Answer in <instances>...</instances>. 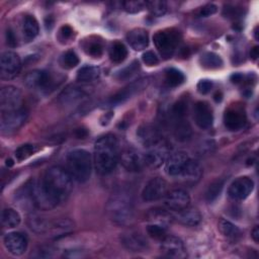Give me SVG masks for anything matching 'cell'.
I'll use <instances>...</instances> for the list:
<instances>
[{"instance_id":"obj_14","label":"cell","mask_w":259,"mask_h":259,"mask_svg":"<svg viewBox=\"0 0 259 259\" xmlns=\"http://www.w3.org/2000/svg\"><path fill=\"white\" fill-rule=\"evenodd\" d=\"M119 161L122 167L130 172L142 171L146 166L144 155L135 149H126L119 155Z\"/></svg>"},{"instance_id":"obj_36","label":"cell","mask_w":259,"mask_h":259,"mask_svg":"<svg viewBox=\"0 0 259 259\" xmlns=\"http://www.w3.org/2000/svg\"><path fill=\"white\" fill-rule=\"evenodd\" d=\"M185 77L181 71L175 68H169L165 71V82L169 87H176L183 83Z\"/></svg>"},{"instance_id":"obj_29","label":"cell","mask_w":259,"mask_h":259,"mask_svg":"<svg viewBox=\"0 0 259 259\" xmlns=\"http://www.w3.org/2000/svg\"><path fill=\"white\" fill-rule=\"evenodd\" d=\"M100 68L96 66H84L77 72V80L81 83H89L97 80L100 76Z\"/></svg>"},{"instance_id":"obj_41","label":"cell","mask_w":259,"mask_h":259,"mask_svg":"<svg viewBox=\"0 0 259 259\" xmlns=\"http://www.w3.org/2000/svg\"><path fill=\"white\" fill-rule=\"evenodd\" d=\"M37 150H38V148L35 145L24 144L16 149L15 157L18 161H23V160L27 159L28 157H30L31 155H33L34 153H36Z\"/></svg>"},{"instance_id":"obj_37","label":"cell","mask_w":259,"mask_h":259,"mask_svg":"<svg viewBox=\"0 0 259 259\" xmlns=\"http://www.w3.org/2000/svg\"><path fill=\"white\" fill-rule=\"evenodd\" d=\"M139 70H140L139 62L133 61L130 65H127L126 67L117 71L114 75V78L118 81H125V80L132 78L136 73H138Z\"/></svg>"},{"instance_id":"obj_13","label":"cell","mask_w":259,"mask_h":259,"mask_svg":"<svg viewBox=\"0 0 259 259\" xmlns=\"http://www.w3.org/2000/svg\"><path fill=\"white\" fill-rule=\"evenodd\" d=\"M161 252L171 258L186 257V248L182 240L175 236H166L161 241Z\"/></svg>"},{"instance_id":"obj_33","label":"cell","mask_w":259,"mask_h":259,"mask_svg":"<svg viewBox=\"0 0 259 259\" xmlns=\"http://www.w3.org/2000/svg\"><path fill=\"white\" fill-rule=\"evenodd\" d=\"M27 224H28L29 228L34 233H37V234L48 233L52 228V225L49 223V221H47L46 219H44L39 215H36V214L29 217L27 220Z\"/></svg>"},{"instance_id":"obj_50","label":"cell","mask_w":259,"mask_h":259,"mask_svg":"<svg viewBox=\"0 0 259 259\" xmlns=\"http://www.w3.org/2000/svg\"><path fill=\"white\" fill-rule=\"evenodd\" d=\"M243 79H244V76L240 73H236V74L232 75V77H231V80L233 83H240L243 81Z\"/></svg>"},{"instance_id":"obj_27","label":"cell","mask_w":259,"mask_h":259,"mask_svg":"<svg viewBox=\"0 0 259 259\" xmlns=\"http://www.w3.org/2000/svg\"><path fill=\"white\" fill-rule=\"evenodd\" d=\"M147 218L151 224H157L166 228L173 222L174 219L170 211L161 207H154L149 209L147 212Z\"/></svg>"},{"instance_id":"obj_4","label":"cell","mask_w":259,"mask_h":259,"mask_svg":"<svg viewBox=\"0 0 259 259\" xmlns=\"http://www.w3.org/2000/svg\"><path fill=\"white\" fill-rule=\"evenodd\" d=\"M92 157L84 149H75L66 157V170L71 177L78 182H86L92 172Z\"/></svg>"},{"instance_id":"obj_9","label":"cell","mask_w":259,"mask_h":259,"mask_svg":"<svg viewBox=\"0 0 259 259\" xmlns=\"http://www.w3.org/2000/svg\"><path fill=\"white\" fill-rule=\"evenodd\" d=\"M21 62L19 56L11 51H6L0 57V76L2 79H12L20 71Z\"/></svg>"},{"instance_id":"obj_18","label":"cell","mask_w":259,"mask_h":259,"mask_svg":"<svg viewBox=\"0 0 259 259\" xmlns=\"http://www.w3.org/2000/svg\"><path fill=\"white\" fill-rule=\"evenodd\" d=\"M148 152L144 155V160L146 166H149L151 168H158L163 163H165L167 159L168 149L165 144L158 143L157 145L148 148Z\"/></svg>"},{"instance_id":"obj_16","label":"cell","mask_w":259,"mask_h":259,"mask_svg":"<svg viewBox=\"0 0 259 259\" xmlns=\"http://www.w3.org/2000/svg\"><path fill=\"white\" fill-rule=\"evenodd\" d=\"M193 118L198 127L202 130L209 128L213 122V114L210 105L205 101L196 102L193 108Z\"/></svg>"},{"instance_id":"obj_54","label":"cell","mask_w":259,"mask_h":259,"mask_svg":"<svg viewBox=\"0 0 259 259\" xmlns=\"http://www.w3.org/2000/svg\"><path fill=\"white\" fill-rule=\"evenodd\" d=\"M257 29H258V26H256L255 29H254V36H255V39H258V32H257Z\"/></svg>"},{"instance_id":"obj_1","label":"cell","mask_w":259,"mask_h":259,"mask_svg":"<svg viewBox=\"0 0 259 259\" xmlns=\"http://www.w3.org/2000/svg\"><path fill=\"white\" fill-rule=\"evenodd\" d=\"M118 142L114 135L106 134L98 138L94 144L93 163L101 175L111 173L119 160Z\"/></svg>"},{"instance_id":"obj_25","label":"cell","mask_w":259,"mask_h":259,"mask_svg":"<svg viewBox=\"0 0 259 259\" xmlns=\"http://www.w3.org/2000/svg\"><path fill=\"white\" fill-rule=\"evenodd\" d=\"M202 176V168L199 163L191 158L186 163L184 169L178 177H181L184 182L188 184H195Z\"/></svg>"},{"instance_id":"obj_51","label":"cell","mask_w":259,"mask_h":259,"mask_svg":"<svg viewBox=\"0 0 259 259\" xmlns=\"http://www.w3.org/2000/svg\"><path fill=\"white\" fill-rule=\"evenodd\" d=\"M258 55H259V53H258V47L252 48L251 51H250V58H251L252 60H257Z\"/></svg>"},{"instance_id":"obj_53","label":"cell","mask_w":259,"mask_h":259,"mask_svg":"<svg viewBox=\"0 0 259 259\" xmlns=\"http://www.w3.org/2000/svg\"><path fill=\"white\" fill-rule=\"evenodd\" d=\"M214 100H215L217 102H219V101L222 100V93H221V92H217V93L214 94Z\"/></svg>"},{"instance_id":"obj_55","label":"cell","mask_w":259,"mask_h":259,"mask_svg":"<svg viewBox=\"0 0 259 259\" xmlns=\"http://www.w3.org/2000/svg\"><path fill=\"white\" fill-rule=\"evenodd\" d=\"M6 165H7V166H12V165H13V161H12L11 159H9V160L7 159V160H6Z\"/></svg>"},{"instance_id":"obj_15","label":"cell","mask_w":259,"mask_h":259,"mask_svg":"<svg viewBox=\"0 0 259 259\" xmlns=\"http://www.w3.org/2000/svg\"><path fill=\"white\" fill-rule=\"evenodd\" d=\"M3 244L10 254L20 256L26 251L27 239L22 233L11 232L4 236Z\"/></svg>"},{"instance_id":"obj_5","label":"cell","mask_w":259,"mask_h":259,"mask_svg":"<svg viewBox=\"0 0 259 259\" xmlns=\"http://www.w3.org/2000/svg\"><path fill=\"white\" fill-rule=\"evenodd\" d=\"M153 40L160 55L164 59H169L173 56L180 41V33L175 28L158 30L154 34Z\"/></svg>"},{"instance_id":"obj_2","label":"cell","mask_w":259,"mask_h":259,"mask_svg":"<svg viewBox=\"0 0 259 259\" xmlns=\"http://www.w3.org/2000/svg\"><path fill=\"white\" fill-rule=\"evenodd\" d=\"M40 181L45 189L58 203L66 200L73 189V178L66 169L59 166L49 168Z\"/></svg>"},{"instance_id":"obj_22","label":"cell","mask_w":259,"mask_h":259,"mask_svg":"<svg viewBox=\"0 0 259 259\" xmlns=\"http://www.w3.org/2000/svg\"><path fill=\"white\" fill-rule=\"evenodd\" d=\"M137 137L139 141L147 148L153 147L161 142L159 132L155 126L149 123H144L138 128Z\"/></svg>"},{"instance_id":"obj_7","label":"cell","mask_w":259,"mask_h":259,"mask_svg":"<svg viewBox=\"0 0 259 259\" xmlns=\"http://www.w3.org/2000/svg\"><path fill=\"white\" fill-rule=\"evenodd\" d=\"M150 82H151V79L149 77L140 78V79L132 82L124 88H122L120 91H118L114 95H112L109 98V100L107 101V103L109 104V106H114V105L123 103L124 101H126L127 99L133 97L134 95H136V94L142 92L144 89H146L149 86Z\"/></svg>"},{"instance_id":"obj_8","label":"cell","mask_w":259,"mask_h":259,"mask_svg":"<svg viewBox=\"0 0 259 259\" xmlns=\"http://www.w3.org/2000/svg\"><path fill=\"white\" fill-rule=\"evenodd\" d=\"M168 192V183L162 177H154L147 182L142 190V199L144 201H156L163 197Z\"/></svg>"},{"instance_id":"obj_49","label":"cell","mask_w":259,"mask_h":259,"mask_svg":"<svg viewBox=\"0 0 259 259\" xmlns=\"http://www.w3.org/2000/svg\"><path fill=\"white\" fill-rule=\"evenodd\" d=\"M6 40H7V45L9 47H15L17 45V41H16V37L13 33V31L11 29H7L6 31Z\"/></svg>"},{"instance_id":"obj_43","label":"cell","mask_w":259,"mask_h":259,"mask_svg":"<svg viewBox=\"0 0 259 259\" xmlns=\"http://www.w3.org/2000/svg\"><path fill=\"white\" fill-rule=\"evenodd\" d=\"M166 230H167L166 227H163V226H160L157 224H150L147 227L148 235L151 238H153L155 240H160V241H162L167 236Z\"/></svg>"},{"instance_id":"obj_28","label":"cell","mask_w":259,"mask_h":259,"mask_svg":"<svg viewBox=\"0 0 259 259\" xmlns=\"http://www.w3.org/2000/svg\"><path fill=\"white\" fill-rule=\"evenodd\" d=\"M21 31L23 35V39L25 41H31L39 31L38 22L32 15H26L22 20Z\"/></svg>"},{"instance_id":"obj_45","label":"cell","mask_w":259,"mask_h":259,"mask_svg":"<svg viewBox=\"0 0 259 259\" xmlns=\"http://www.w3.org/2000/svg\"><path fill=\"white\" fill-rule=\"evenodd\" d=\"M143 62L148 66H156L159 64V58L153 51H146L142 56Z\"/></svg>"},{"instance_id":"obj_40","label":"cell","mask_w":259,"mask_h":259,"mask_svg":"<svg viewBox=\"0 0 259 259\" xmlns=\"http://www.w3.org/2000/svg\"><path fill=\"white\" fill-rule=\"evenodd\" d=\"M146 8L149 10L150 14L155 17L163 16L167 12V3L165 1H147Z\"/></svg>"},{"instance_id":"obj_21","label":"cell","mask_w":259,"mask_h":259,"mask_svg":"<svg viewBox=\"0 0 259 259\" xmlns=\"http://www.w3.org/2000/svg\"><path fill=\"white\" fill-rule=\"evenodd\" d=\"M120 242L125 249L132 252H143L148 248L146 238L137 231H130L122 234Z\"/></svg>"},{"instance_id":"obj_6","label":"cell","mask_w":259,"mask_h":259,"mask_svg":"<svg viewBox=\"0 0 259 259\" xmlns=\"http://www.w3.org/2000/svg\"><path fill=\"white\" fill-rule=\"evenodd\" d=\"M27 118V111L21 107L15 110L1 112L0 127L2 134H12L20 128Z\"/></svg>"},{"instance_id":"obj_48","label":"cell","mask_w":259,"mask_h":259,"mask_svg":"<svg viewBox=\"0 0 259 259\" xmlns=\"http://www.w3.org/2000/svg\"><path fill=\"white\" fill-rule=\"evenodd\" d=\"M73 34V29L70 25H63L60 29V35L63 39H69Z\"/></svg>"},{"instance_id":"obj_11","label":"cell","mask_w":259,"mask_h":259,"mask_svg":"<svg viewBox=\"0 0 259 259\" xmlns=\"http://www.w3.org/2000/svg\"><path fill=\"white\" fill-rule=\"evenodd\" d=\"M254 188V182L247 176L234 180L228 189V194L233 200H243L247 198Z\"/></svg>"},{"instance_id":"obj_39","label":"cell","mask_w":259,"mask_h":259,"mask_svg":"<svg viewBox=\"0 0 259 259\" xmlns=\"http://www.w3.org/2000/svg\"><path fill=\"white\" fill-rule=\"evenodd\" d=\"M224 184H225V181L222 179H218V180L213 181L212 183H210V185L207 187V189L205 191L206 201H208V202L214 201L220 196V194L224 188Z\"/></svg>"},{"instance_id":"obj_19","label":"cell","mask_w":259,"mask_h":259,"mask_svg":"<svg viewBox=\"0 0 259 259\" xmlns=\"http://www.w3.org/2000/svg\"><path fill=\"white\" fill-rule=\"evenodd\" d=\"M166 206L174 211H179L190 204V196L183 189H173L165 195Z\"/></svg>"},{"instance_id":"obj_47","label":"cell","mask_w":259,"mask_h":259,"mask_svg":"<svg viewBox=\"0 0 259 259\" xmlns=\"http://www.w3.org/2000/svg\"><path fill=\"white\" fill-rule=\"evenodd\" d=\"M217 11H218L217 5H214V4H207V5L203 6V7L200 9L199 15L206 17V16H210V15L214 14Z\"/></svg>"},{"instance_id":"obj_35","label":"cell","mask_w":259,"mask_h":259,"mask_svg":"<svg viewBox=\"0 0 259 259\" xmlns=\"http://www.w3.org/2000/svg\"><path fill=\"white\" fill-rule=\"evenodd\" d=\"M127 57V50L120 41H114L109 49V58L115 64L121 63Z\"/></svg>"},{"instance_id":"obj_3","label":"cell","mask_w":259,"mask_h":259,"mask_svg":"<svg viewBox=\"0 0 259 259\" xmlns=\"http://www.w3.org/2000/svg\"><path fill=\"white\" fill-rule=\"evenodd\" d=\"M109 219L118 226H128L135 218V207L132 198L125 193L113 194L106 203Z\"/></svg>"},{"instance_id":"obj_42","label":"cell","mask_w":259,"mask_h":259,"mask_svg":"<svg viewBox=\"0 0 259 259\" xmlns=\"http://www.w3.org/2000/svg\"><path fill=\"white\" fill-rule=\"evenodd\" d=\"M60 64L65 69H72L79 64V58L73 51H67L60 60Z\"/></svg>"},{"instance_id":"obj_46","label":"cell","mask_w":259,"mask_h":259,"mask_svg":"<svg viewBox=\"0 0 259 259\" xmlns=\"http://www.w3.org/2000/svg\"><path fill=\"white\" fill-rule=\"evenodd\" d=\"M197 91L200 93V94H207L211 88H212V82L208 79H203V80H200L198 83H197Z\"/></svg>"},{"instance_id":"obj_31","label":"cell","mask_w":259,"mask_h":259,"mask_svg":"<svg viewBox=\"0 0 259 259\" xmlns=\"http://www.w3.org/2000/svg\"><path fill=\"white\" fill-rule=\"evenodd\" d=\"M218 226H219V230L222 233V235L228 239L238 240L242 235L240 229L237 226H235L233 223H231L225 219L220 220Z\"/></svg>"},{"instance_id":"obj_34","label":"cell","mask_w":259,"mask_h":259,"mask_svg":"<svg viewBox=\"0 0 259 259\" xmlns=\"http://www.w3.org/2000/svg\"><path fill=\"white\" fill-rule=\"evenodd\" d=\"M199 62L203 68L210 69V70L219 69L223 66L222 58L219 55L211 53V52H207V53H204L203 55H201Z\"/></svg>"},{"instance_id":"obj_23","label":"cell","mask_w":259,"mask_h":259,"mask_svg":"<svg viewBox=\"0 0 259 259\" xmlns=\"http://www.w3.org/2000/svg\"><path fill=\"white\" fill-rule=\"evenodd\" d=\"M86 96L87 93L84 89L76 86H70L62 91V93L59 95V102L64 106H72L80 102Z\"/></svg>"},{"instance_id":"obj_30","label":"cell","mask_w":259,"mask_h":259,"mask_svg":"<svg viewBox=\"0 0 259 259\" xmlns=\"http://www.w3.org/2000/svg\"><path fill=\"white\" fill-rule=\"evenodd\" d=\"M174 136L177 141L185 142L191 137V127L187 119H173Z\"/></svg>"},{"instance_id":"obj_12","label":"cell","mask_w":259,"mask_h":259,"mask_svg":"<svg viewBox=\"0 0 259 259\" xmlns=\"http://www.w3.org/2000/svg\"><path fill=\"white\" fill-rule=\"evenodd\" d=\"M189 159L190 157L184 151L173 152L165 161V172L171 177H178Z\"/></svg>"},{"instance_id":"obj_32","label":"cell","mask_w":259,"mask_h":259,"mask_svg":"<svg viewBox=\"0 0 259 259\" xmlns=\"http://www.w3.org/2000/svg\"><path fill=\"white\" fill-rule=\"evenodd\" d=\"M21 217L19 212L13 208H5L1 213V224L3 227L11 229L15 228L20 224Z\"/></svg>"},{"instance_id":"obj_10","label":"cell","mask_w":259,"mask_h":259,"mask_svg":"<svg viewBox=\"0 0 259 259\" xmlns=\"http://www.w3.org/2000/svg\"><path fill=\"white\" fill-rule=\"evenodd\" d=\"M22 94L21 91L14 86L8 85L2 87L0 91V108L1 112L11 111L21 108Z\"/></svg>"},{"instance_id":"obj_38","label":"cell","mask_w":259,"mask_h":259,"mask_svg":"<svg viewBox=\"0 0 259 259\" xmlns=\"http://www.w3.org/2000/svg\"><path fill=\"white\" fill-rule=\"evenodd\" d=\"M83 48H84V51L86 52V54L93 58H98L103 53L102 42L97 39L89 38L88 40H85Z\"/></svg>"},{"instance_id":"obj_44","label":"cell","mask_w":259,"mask_h":259,"mask_svg":"<svg viewBox=\"0 0 259 259\" xmlns=\"http://www.w3.org/2000/svg\"><path fill=\"white\" fill-rule=\"evenodd\" d=\"M146 2L147 1H140V0L124 1L121 3V6H122V9L127 13H138L146 8Z\"/></svg>"},{"instance_id":"obj_17","label":"cell","mask_w":259,"mask_h":259,"mask_svg":"<svg viewBox=\"0 0 259 259\" xmlns=\"http://www.w3.org/2000/svg\"><path fill=\"white\" fill-rule=\"evenodd\" d=\"M246 123V114L242 107L234 105L226 110L224 114V124L231 132L241 130Z\"/></svg>"},{"instance_id":"obj_26","label":"cell","mask_w":259,"mask_h":259,"mask_svg":"<svg viewBox=\"0 0 259 259\" xmlns=\"http://www.w3.org/2000/svg\"><path fill=\"white\" fill-rule=\"evenodd\" d=\"M177 214L175 219L182 225L187 227H195L201 222V214L200 212L193 207L187 206L179 211H176Z\"/></svg>"},{"instance_id":"obj_24","label":"cell","mask_w":259,"mask_h":259,"mask_svg":"<svg viewBox=\"0 0 259 259\" xmlns=\"http://www.w3.org/2000/svg\"><path fill=\"white\" fill-rule=\"evenodd\" d=\"M126 40L135 51H143L149 45V34L144 28H134L126 34Z\"/></svg>"},{"instance_id":"obj_20","label":"cell","mask_w":259,"mask_h":259,"mask_svg":"<svg viewBox=\"0 0 259 259\" xmlns=\"http://www.w3.org/2000/svg\"><path fill=\"white\" fill-rule=\"evenodd\" d=\"M25 85L30 89L45 90L50 87L52 78L50 73L42 70H33L27 73L24 77Z\"/></svg>"},{"instance_id":"obj_52","label":"cell","mask_w":259,"mask_h":259,"mask_svg":"<svg viewBox=\"0 0 259 259\" xmlns=\"http://www.w3.org/2000/svg\"><path fill=\"white\" fill-rule=\"evenodd\" d=\"M252 238H253V240L256 243H258V241H259V230H258V227H255L254 230L252 231Z\"/></svg>"}]
</instances>
